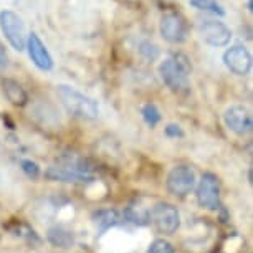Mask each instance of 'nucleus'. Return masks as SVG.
I'll list each match as a JSON object with an SVG mask.
<instances>
[{
  "instance_id": "obj_15",
  "label": "nucleus",
  "mask_w": 253,
  "mask_h": 253,
  "mask_svg": "<svg viewBox=\"0 0 253 253\" xmlns=\"http://www.w3.org/2000/svg\"><path fill=\"white\" fill-rule=\"evenodd\" d=\"M94 223L99 227V230H106V228H111L119 223V212L118 210H99V212L94 213Z\"/></svg>"
},
{
  "instance_id": "obj_9",
  "label": "nucleus",
  "mask_w": 253,
  "mask_h": 253,
  "mask_svg": "<svg viewBox=\"0 0 253 253\" xmlns=\"http://www.w3.org/2000/svg\"><path fill=\"white\" fill-rule=\"evenodd\" d=\"M199 33L205 43L213 48L227 46L232 40V30L218 20H202L199 23Z\"/></svg>"
},
{
  "instance_id": "obj_3",
  "label": "nucleus",
  "mask_w": 253,
  "mask_h": 253,
  "mask_svg": "<svg viewBox=\"0 0 253 253\" xmlns=\"http://www.w3.org/2000/svg\"><path fill=\"white\" fill-rule=\"evenodd\" d=\"M45 177L50 180H58V182H91L93 180L88 162L83 159H66L63 164L51 166L46 169Z\"/></svg>"
},
{
  "instance_id": "obj_22",
  "label": "nucleus",
  "mask_w": 253,
  "mask_h": 253,
  "mask_svg": "<svg viewBox=\"0 0 253 253\" xmlns=\"http://www.w3.org/2000/svg\"><path fill=\"white\" fill-rule=\"evenodd\" d=\"M166 134L169 137H180V136H184V132L177 124H169V126L166 127Z\"/></svg>"
},
{
  "instance_id": "obj_23",
  "label": "nucleus",
  "mask_w": 253,
  "mask_h": 253,
  "mask_svg": "<svg viewBox=\"0 0 253 253\" xmlns=\"http://www.w3.org/2000/svg\"><path fill=\"white\" fill-rule=\"evenodd\" d=\"M5 66H7V53L0 46V68H5Z\"/></svg>"
},
{
  "instance_id": "obj_20",
  "label": "nucleus",
  "mask_w": 253,
  "mask_h": 253,
  "mask_svg": "<svg viewBox=\"0 0 253 253\" xmlns=\"http://www.w3.org/2000/svg\"><path fill=\"white\" fill-rule=\"evenodd\" d=\"M147 253H174V247L172 243H169L164 238H157L151 243Z\"/></svg>"
},
{
  "instance_id": "obj_5",
  "label": "nucleus",
  "mask_w": 253,
  "mask_h": 253,
  "mask_svg": "<svg viewBox=\"0 0 253 253\" xmlns=\"http://www.w3.org/2000/svg\"><path fill=\"white\" fill-rule=\"evenodd\" d=\"M159 32L161 37L166 42L174 45H180L187 40L190 27L189 22L182 13L179 12H167L161 17L159 22Z\"/></svg>"
},
{
  "instance_id": "obj_16",
  "label": "nucleus",
  "mask_w": 253,
  "mask_h": 253,
  "mask_svg": "<svg viewBox=\"0 0 253 253\" xmlns=\"http://www.w3.org/2000/svg\"><path fill=\"white\" fill-rule=\"evenodd\" d=\"M189 5L197 8V10L213 13V15L223 17L225 15V8L222 3H218L217 0H189Z\"/></svg>"
},
{
  "instance_id": "obj_2",
  "label": "nucleus",
  "mask_w": 253,
  "mask_h": 253,
  "mask_svg": "<svg viewBox=\"0 0 253 253\" xmlns=\"http://www.w3.org/2000/svg\"><path fill=\"white\" fill-rule=\"evenodd\" d=\"M56 94L71 116L84 119V121H93L98 118V103L84 93L68 86V84H60V86H56Z\"/></svg>"
},
{
  "instance_id": "obj_12",
  "label": "nucleus",
  "mask_w": 253,
  "mask_h": 253,
  "mask_svg": "<svg viewBox=\"0 0 253 253\" xmlns=\"http://www.w3.org/2000/svg\"><path fill=\"white\" fill-rule=\"evenodd\" d=\"M25 48L28 51L32 63L42 71H50L53 68V58H51L48 48L45 46V43L42 42V38L37 35L35 32L28 33L27 42H25Z\"/></svg>"
},
{
  "instance_id": "obj_7",
  "label": "nucleus",
  "mask_w": 253,
  "mask_h": 253,
  "mask_svg": "<svg viewBox=\"0 0 253 253\" xmlns=\"http://www.w3.org/2000/svg\"><path fill=\"white\" fill-rule=\"evenodd\" d=\"M149 220L161 233L172 235L180 225V217L177 209L169 202H157L149 212Z\"/></svg>"
},
{
  "instance_id": "obj_10",
  "label": "nucleus",
  "mask_w": 253,
  "mask_h": 253,
  "mask_svg": "<svg viewBox=\"0 0 253 253\" xmlns=\"http://www.w3.org/2000/svg\"><path fill=\"white\" fill-rule=\"evenodd\" d=\"M223 123L233 134L240 137L248 136L253 129V119L250 111L245 106H240V104L230 106L223 113Z\"/></svg>"
},
{
  "instance_id": "obj_11",
  "label": "nucleus",
  "mask_w": 253,
  "mask_h": 253,
  "mask_svg": "<svg viewBox=\"0 0 253 253\" xmlns=\"http://www.w3.org/2000/svg\"><path fill=\"white\" fill-rule=\"evenodd\" d=\"M223 65L230 73L237 76H245L252 70V55L245 46L233 45L223 53Z\"/></svg>"
},
{
  "instance_id": "obj_21",
  "label": "nucleus",
  "mask_w": 253,
  "mask_h": 253,
  "mask_svg": "<svg viewBox=\"0 0 253 253\" xmlns=\"http://www.w3.org/2000/svg\"><path fill=\"white\" fill-rule=\"evenodd\" d=\"M22 169H23V172L32 179H37L38 175H40V167H38L37 162H33L30 159L22 161Z\"/></svg>"
},
{
  "instance_id": "obj_19",
  "label": "nucleus",
  "mask_w": 253,
  "mask_h": 253,
  "mask_svg": "<svg viewBox=\"0 0 253 253\" xmlns=\"http://www.w3.org/2000/svg\"><path fill=\"white\" fill-rule=\"evenodd\" d=\"M139 53L144 56L146 60L152 61L159 56L161 51H159V46H157L156 43H152V42H149V40H144L139 43Z\"/></svg>"
},
{
  "instance_id": "obj_17",
  "label": "nucleus",
  "mask_w": 253,
  "mask_h": 253,
  "mask_svg": "<svg viewBox=\"0 0 253 253\" xmlns=\"http://www.w3.org/2000/svg\"><path fill=\"white\" fill-rule=\"evenodd\" d=\"M124 217L134 225H146L149 222V212L142 207H134V205H129L124 210Z\"/></svg>"
},
{
  "instance_id": "obj_24",
  "label": "nucleus",
  "mask_w": 253,
  "mask_h": 253,
  "mask_svg": "<svg viewBox=\"0 0 253 253\" xmlns=\"http://www.w3.org/2000/svg\"><path fill=\"white\" fill-rule=\"evenodd\" d=\"M247 7H248V12H253V3H252V0H248Z\"/></svg>"
},
{
  "instance_id": "obj_14",
  "label": "nucleus",
  "mask_w": 253,
  "mask_h": 253,
  "mask_svg": "<svg viewBox=\"0 0 253 253\" xmlns=\"http://www.w3.org/2000/svg\"><path fill=\"white\" fill-rule=\"evenodd\" d=\"M48 242L53 247H60V248H68L73 243V235L63 227H51L48 230Z\"/></svg>"
},
{
  "instance_id": "obj_18",
  "label": "nucleus",
  "mask_w": 253,
  "mask_h": 253,
  "mask_svg": "<svg viewBox=\"0 0 253 253\" xmlns=\"http://www.w3.org/2000/svg\"><path fill=\"white\" fill-rule=\"evenodd\" d=\"M142 118H144V121L149 124L151 127H154L157 123L161 121V111L157 109L156 104H152V103H147L146 106H142Z\"/></svg>"
},
{
  "instance_id": "obj_4",
  "label": "nucleus",
  "mask_w": 253,
  "mask_h": 253,
  "mask_svg": "<svg viewBox=\"0 0 253 253\" xmlns=\"http://www.w3.org/2000/svg\"><path fill=\"white\" fill-rule=\"evenodd\" d=\"M195 184H197V175L195 170L190 166L179 164L174 166L169 170L166 179V187L167 192L175 197H185L194 190Z\"/></svg>"
},
{
  "instance_id": "obj_13",
  "label": "nucleus",
  "mask_w": 253,
  "mask_h": 253,
  "mask_svg": "<svg viewBox=\"0 0 253 253\" xmlns=\"http://www.w3.org/2000/svg\"><path fill=\"white\" fill-rule=\"evenodd\" d=\"M0 84H2V91L5 94V98L13 104V106L23 108L28 103V94L18 81L12 80V78H2Z\"/></svg>"
},
{
  "instance_id": "obj_1",
  "label": "nucleus",
  "mask_w": 253,
  "mask_h": 253,
  "mask_svg": "<svg viewBox=\"0 0 253 253\" xmlns=\"http://www.w3.org/2000/svg\"><path fill=\"white\" fill-rule=\"evenodd\" d=\"M190 60L184 53H174L159 65V75L166 86L174 93H187L190 88Z\"/></svg>"
},
{
  "instance_id": "obj_6",
  "label": "nucleus",
  "mask_w": 253,
  "mask_h": 253,
  "mask_svg": "<svg viewBox=\"0 0 253 253\" xmlns=\"http://www.w3.org/2000/svg\"><path fill=\"white\" fill-rule=\"evenodd\" d=\"M0 30L2 35L5 37L8 45L13 50L23 51L25 50V25H23L22 18L12 10H2L0 12Z\"/></svg>"
},
{
  "instance_id": "obj_8",
  "label": "nucleus",
  "mask_w": 253,
  "mask_h": 253,
  "mask_svg": "<svg viewBox=\"0 0 253 253\" xmlns=\"http://www.w3.org/2000/svg\"><path fill=\"white\" fill-rule=\"evenodd\" d=\"M197 202L202 209L217 210L220 207V180L215 174L205 172L197 185Z\"/></svg>"
}]
</instances>
